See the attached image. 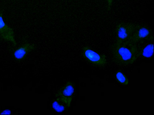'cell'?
I'll use <instances>...</instances> for the list:
<instances>
[{
    "label": "cell",
    "instance_id": "cell-10",
    "mask_svg": "<svg viewBox=\"0 0 154 115\" xmlns=\"http://www.w3.org/2000/svg\"><path fill=\"white\" fill-rule=\"evenodd\" d=\"M116 78L117 80L121 84L126 85H128L129 80L123 73L120 72H119L116 73Z\"/></svg>",
    "mask_w": 154,
    "mask_h": 115
},
{
    "label": "cell",
    "instance_id": "cell-7",
    "mask_svg": "<svg viewBox=\"0 0 154 115\" xmlns=\"http://www.w3.org/2000/svg\"><path fill=\"white\" fill-rule=\"evenodd\" d=\"M35 49L34 45L26 43L20 47L15 51L14 56L15 58L17 60H22L29 52L34 50Z\"/></svg>",
    "mask_w": 154,
    "mask_h": 115
},
{
    "label": "cell",
    "instance_id": "cell-8",
    "mask_svg": "<svg viewBox=\"0 0 154 115\" xmlns=\"http://www.w3.org/2000/svg\"><path fill=\"white\" fill-rule=\"evenodd\" d=\"M154 45L153 43H150L147 45L140 52V55L145 58H148L152 56L153 54Z\"/></svg>",
    "mask_w": 154,
    "mask_h": 115
},
{
    "label": "cell",
    "instance_id": "cell-1",
    "mask_svg": "<svg viewBox=\"0 0 154 115\" xmlns=\"http://www.w3.org/2000/svg\"><path fill=\"white\" fill-rule=\"evenodd\" d=\"M111 51L113 62L121 66L134 63L140 55V50L137 44L130 41H116Z\"/></svg>",
    "mask_w": 154,
    "mask_h": 115
},
{
    "label": "cell",
    "instance_id": "cell-2",
    "mask_svg": "<svg viewBox=\"0 0 154 115\" xmlns=\"http://www.w3.org/2000/svg\"><path fill=\"white\" fill-rule=\"evenodd\" d=\"M137 27L130 23H121L118 24L116 30V41H129Z\"/></svg>",
    "mask_w": 154,
    "mask_h": 115
},
{
    "label": "cell",
    "instance_id": "cell-11",
    "mask_svg": "<svg viewBox=\"0 0 154 115\" xmlns=\"http://www.w3.org/2000/svg\"><path fill=\"white\" fill-rule=\"evenodd\" d=\"M113 0H107L108 3V8L109 10H110L111 8V6H112Z\"/></svg>",
    "mask_w": 154,
    "mask_h": 115
},
{
    "label": "cell",
    "instance_id": "cell-9",
    "mask_svg": "<svg viewBox=\"0 0 154 115\" xmlns=\"http://www.w3.org/2000/svg\"><path fill=\"white\" fill-rule=\"evenodd\" d=\"M52 106L55 110L58 112H62L68 108L65 104L56 100L53 103Z\"/></svg>",
    "mask_w": 154,
    "mask_h": 115
},
{
    "label": "cell",
    "instance_id": "cell-6",
    "mask_svg": "<svg viewBox=\"0 0 154 115\" xmlns=\"http://www.w3.org/2000/svg\"><path fill=\"white\" fill-rule=\"evenodd\" d=\"M151 34L150 30L146 27H137L130 41L136 43L139 42L147 38Z\"/></svg>",
    "mask_w": 154,
    "mask_h": 115
},
{
    "label": "cell",
    "instance_id": "cell-3",
    "mask_svg": "<svg viewBox=\"0 0 154 115\" xmlns=\"http://www.w3.org/2000/svg\"><path fill=\"white\" fill-rule=\"evenodd\" d=\"M83 54L88 61L95 66L103 67L107 63L104 55L97 53L88 46H85L83 48Z\"/></svg>",
    "mask_w": 154,
    "mask_h": 115
},
{
    "label": "cell",
    "instance_id": "cell-5",
    "mask_svg": "<svg viewBox=\"0 0 154 115\" xmlns=\"http://www.w3.org/2000/svg\"><path fill=\"white\" fill-rule=\"evenodd\" d=\"M0 36L3 40L10 42L14 46L17 45L14 30L4 22L1 12H0Z\"/></svg>",
    "mask_w": 154,
    "mask_h": 115
},
{
    "label": "cell",
    "instance_id": "cell-4",
    "mask_svg": "<svg viewBox=\"0 0 154 115\" xmlns=\"http://www.w3.org/2000/svg\"><path fill=\"white\" fill-rule=\"evenodd\" d=\"M74 88L72 84L68 82L63 87L56 95V100L64 104L68 108L70 106L72 99Z\"/></svg>",
    "mask_w": 154,
    "mask_h": 115
},
{
    "label": "cell",
    "instance_id": "cell-12",
    "mask_svg": "<svg viewBox=\"0 0 154 115\" xmlns=\"http://www.w3.org/2000/svg\"><path fill=\"white\" fill-rule=\"evenodd\" d=\"M10 114V111L8 110L5 111L3 113H2V114Z\"/></svg>",
    "mask_w": 154,
    "mask_h": 115
}]
</instances>
